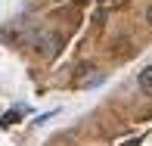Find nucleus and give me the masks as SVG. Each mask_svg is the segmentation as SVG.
I'll return each mask as SVG.
<instances>
[{
	"label": "nucleus",
	"mask_w": 152,
	"mask_h": 146,
	"mask_svg": "<svg viewBox=\"0 0 152 146\" xmlns=\"http://www.w3.org/2000/svg\"><path fill=\"white\" fill-rule=\"evenodd\" d=\"M56 44L59 40L53 37V34H47V31H40L37 37H34V47H37V53H44V56H53V53H56Z\"/></svg>",
	"instance_id": "nucleus-1"
},
{
	"label": "nucleus",
	"mask_w": 152,
	"mask_h": 146,
	"mask_svg": "<svg viewBox=\"0 0 152 146\" xmlns=\"http://www.w3.org/2000/svg\"><path fill=\"white\" fill-rule=\"evenodd\" d=\"M137 87H140L146 96L152 93V65H146V68L140 72V78H137Z\"/></svg>",
	"instance_id": "nucleus-2"
},
{
	"label": "nucleus",
	"mask_w": 152,
	"mask_h": 146,
	"mask_svg": "<svg viewBox=\"0 0 152 146\" xmlns=\"http://www.w3.org/2000/svg\"><path fill=\"white\" fill-rule=\"evenodd\" d=\"M19 115H22L19 109H16V112H6L3 118H0V124H3V128H6V124H16V118H19Z\"/></svg>",
	"instance_id": "nucleus-3"
},
{
	"label": "nucleus",
	"mask_w": 152,
	"mask_h": 146,
	"mask_svg": "<svg viewBox=\"0 0 152 146\" xmlns=\"http://www.w3.org/2000/svg\"><path fill=\"white\" fill-rule=\"evenodd\" d=\"M146 22L152 25V3H149V10H146Z\"/></svg>",
	"instance_id": "nucleus-4"
}]
</instances>
